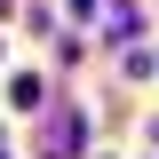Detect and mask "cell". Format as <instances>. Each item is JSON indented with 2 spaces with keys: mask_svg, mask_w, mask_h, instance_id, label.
Here are the masks:
<instances>
[{
  "mask_svg": "<svg viewBox=\"0 0 159 159\" xmlns=\"http://www.w3.org/2000/svg\"><path fill=\"white\" fill-rule=\"evenodd\" d=\"M88 8H96V0H72V16H88Z\"/></svg>",
  "mask_w": 159,
  "mask_h": 159,
  "instance_id": "cell-1",
  "label": "cell"
},
{
  "mask_svg": "<svg viewBox=\"0 0 159 159\" xmlns=\"http://www.w3.org/2000/svg\"><path fill=\"white\" fill-rule=\"evenodd\" d=\"M0 159H8V151H0Z\"/></svg>",
  "mask_w": 159,
  "mask_h": 159,
  "instance_id": "cell-2",
  "label": "cell"
}]
</instances>
